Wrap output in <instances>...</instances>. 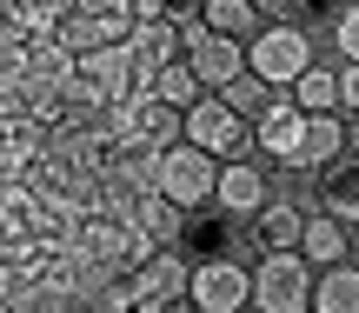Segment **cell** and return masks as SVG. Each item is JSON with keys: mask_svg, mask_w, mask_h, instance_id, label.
<instances>
[{"mask_svg": "<svg viewBox=\"0 0 359 313\" xmlns=\"http://www.w3.org/2000/svg\"><path fill=\"white\" fill-rule=\"evenodd\" d=\"M266 200H273V180H266V167H259V160H219L213 213H226V220H253Z\"/></svg>", "mask_w": 359, "mask_h": 313, "instance_id": "cell-9", "label": "cell"}, {"mask_svg": "<svg viewBox=\"0 0 359 313\" xmlns=\"http://www.w3.org/2000/svg\"><path fill=\"white\" fill-rule=\"evenodd\" d=\"M346 154L359 160V120H346Z\"/></svg>", "mask_w": 359, "mask_h": 313, "instance_id": "cell-26", "label": "cell"}, {"mask_svg": "<svg viewBox=\"0 0 359 313\" xmlns=\"http://www.w3.org/2000/svg\"><path fill=\"white\" fill-rule=\"evenodd\" d=\"M313 313H359V267H320L313 274Z\"/></svg>", "mask_w": 359, "mask_h": 313, "instance_id": "cell-18", "label": "cell"}, {"mask_svg": "<svg viewBox=\"0 0 359 313\" xmlns=\"http://www.w3.org/2000/svg\"><path fill=\"white\" fill-rule=\"evenodd\" d=\"M187 300L200 313H240V307H253V267L233 260V253H206V260H193Z\"/></svg>", "mask_w": 359, "mask_h": 313, "instance_id": "cell-8", "label": "cell"}, {"mask_svg": "<svg viewBox=\"0 0 359 313\" xmlns=\"http://www.w3.org/2000/svg\"><path fill=\"white\" fill-rule=\"evenodd\" d=\"M240 313H253V307H240Z\"/></svg>", "mask_w": 359, "mask_h": 313, "instance_id": "cell-28", "label": "cell"}, {"mask_svg": "<svg viewBox=\"0 0 359 313\" xmlns=\"http://www.w3.org/2000/svg\"><path fill=\"white\" fill-rule=\"evenodd\" d=\"M346 240H353V234L333 220V213L313 207V213H306V234H299V260H306L313 274H320V267H339V260H346Z\"/></svg>", "mask_w": 359, "mask_h": 313, "instance_id": "cell-15", "label": "cell"}, {"mask_svg": "<svg viewBox=\"0 0 359 313\" xmlns=\"http://www.w3.org/2000/svg\"><path fill=\"white\" fill-rule=\"evenodd\" d=\"M306 213H313V207H299V200L273 194L266 207L253 213V240H259V253H299V234H306Z\"/></svg>", "mask_w": 359, "mask_h": 313, "instance_id": "cell-12", "label": "cell"}, {"mask_svg": "<svg viewBox=\"0 0 359 313\" xmlns=\"http://www.w3.org/2000/svg\"><path fill=\"white\" fill-rule=\"evenodd\" d=\"M299 140H306V114H299V107L280 93V100H273L266 114L253 120V154H259V160H280V167L293 173V160H299Z\"/></svg>", "mask_w": 359, "mask_h": 313, "instance_id": "cell-10", "label": "cell"}, {"mask_svg": "<svg viewBox=\"0 0 359 313\" xmlns=\"http://www.w3.org/2000/svg\"><path fill=\"white\" fill-rule=\"evenodd\" d=\"M333 47H339V67H359V0L333 13Z\"/></svg>", "mask_w": 359, "mask_h": 313, "instance_id": "cell-21", "label": "cell"}, {"mask_svg": "<svg viewBox=\"0 0 359 313\" xmlns=\"http://www.w3.org/2000/svg\"><path fill=\"white\" fill-rule=\"evenodd\" d=\"M320 60V47H313V34L299 20H280V27H259L253 40H246V74H259L273 93H286L306 67Z\"/></svg>", "mask_w": 359, "mask_h": 313, "instance_id": "cell-2", "label": "cell"}, {"mask_svg": "<svg viewBox=\"0 0 359 313\" xmlns=\"http://www.w3.org/2000/svg\"><path fill=\"white\" fill-rule=\"evenodd\" d=\"M346 267H359V227H353V240H346Z\"/></svg>", "mask_w": 359, "mask_h": 313, "instance_id": "cell-27", "label": "cell"}, {"mask_svg": "<svg viewBox=\"0 0 359 313\" xmlns=\"http://www.w3.org/2000/svg\"><path fill=\"white\" fill-rule=\"evenodd\" d=\"M299 7H313V0H253V13L266 27H280V20H299Z\"/></svg>", "mask_w": 359, "mask_h": 313, "instance_id": "cell-23", "label": "cell"}, {"mask_svg": "<svg viewBox=\"0 0 359 313\" xmlns=\"http://www.w3.org/2000/svg\"><path fill=\"white\" fill-rule=\"evenodd\" d=\"M107 127H114V140L133 147V154H167V147L187 140V114H180V107H160L147 87H133L127 100L107 114Z\"/></svg>", "mask_w": 359, "mask_h": 313, "instance_id": "cell-3", "label": "cell"}, {"mask_svg": "<svg viewBox=\"0 0 359 313\" xmlns=\"http://www.w3.org/2000/svg\"><path fill=\"white\" fill-rule=\"evenodd\" d=\"M339 154H346V120L339 114H306V140H299L293 173H320V167H333Z\"/></svg>", "mask_w": 359, "mask_h": 313, "instance_id": "cell-14", "label": "cell"}, {"mask_svg": "<svg viewBox=\"0 0 359 313\" xmlns=\"http://www.w3.org/2000/svg\"><path fill=\"white\" fill-rule=\"evenodd\" d=\"M213 187H219V160L200 154L193 140L167 147V154H154V194L173 200L180 213H206L213 207Z\"/></svg>", "mask_w": 359, "mask_h": 313, "instance_id": "cell-1", "label": "cell"}, {"mask_svg": "<svg viewBox=\"0 0 359 313\" xmlns=\"http://www.w3.org/2000/svg\"><path fill=\"white\" fill-rule=\"evenodd\" d=\"M140 87L154 93L160 107H180V114H187V107H193V100H200V93H206V87H200V74H193L187 60H173V67H160V74H154V80H140Z\"/></svg>", "mask_w": 359, "mask_h": 313, "instance_id": "cell-19", "label": "cell"}, {"mask_svg": "<svg viewBox=\"0 0 359 313\" xmlns=\"http://www.w3.org/2000/svg\"><path fill=\"white\" fill-rule=\"evenodd\" d=\"M219 100H226V107H233L240 120H259V114H266L273 100H280V93H273V87H266L259 74H240L233 87H219Z\"/></svg>", "mask_w": 359, "mask_h": 313, "instance_id": "cell-20", "label": "cell"}, {"mask_svg": "<svg viewBox=\"0 0 359 313\" xmlns=\"http://www.w3.org/2000/svg\"><path fill=\"white\" fill-rule=\"evenodd\" d=\"M127 53H133V74L140 80H154L160 67L187 60V53H180V20H140L133 40H127ZM140 80H133V87H140Z\"/></svg>", "mask_w": 359, "mask_h": 313, "instance_id": "cell-13", "label": "cell"}, {"mask_svg": "<svg viewBox=\"0 0 359 313\" xmlns=\"http://www.w3.org/2000/svg\"><path fill=\"white\" fill-rule=\"evenodd\" d=\"M286 100L299 107V114H339V67H326V60H313L306 74L286 87Z\"/></svg>", "mask_w": 359, "mask_h": 313, "instance_id": "cell-16", "label": "cell"}, {"mask_svg": "<svg viewBox=\"0 0 359 313\" xmlns=\"http://www.w3.org/2000/svg\"><path fill=\"white\" fill-rule=\"evenodd\" d=\"M200 20H206V34H219V40H240V47L259 34V27H266V20L253 13V0H200Z\"/></svg>", "mask_w": 359, "mask_h": 313, "instance_id": "cell-17", "label": "cell"}, {"mask_svg": "<svg viewBox=\"0 0 359 313\" xmlns=\"http://www.w3.org/2000/svg\"><path fill=\"white\" fill-rule=\"evenodd\" d=\"M133 0H74L60 20V47L67 53H100V47H127L133 40Z\"/></svg>", "mask_w": 359, "mask_h": 313, "instance_id": "cell-4", "label": "cell"}, {"mask_svg": "<svg viewBox=\"0 0 359 313\" xmlns=\"http://www.w3.org/2000/svg\"><path fill=\"white\" fill-rule=\"evenodd\" d=\"M253 313H313V267L299 253L253 260Z\"/></svg>", "mask_w": 359, "mask_h": 313, "instance_id": "cell-6", "label": "cell"}, {"mask_svg": "<svg viewBox=\"0 0 359 313\" xmlns=\"http://www.w3.org/2000/svg\"><path fill=\"white\" fill-rule=\"evenodd\" d=\"M34 7H47V0H0V20H27Z\"/></svg>", "mask_w": 359, "mask_h": 313, "instance_id": "cell-25", "label": "cell"}, {"mask_svg": "<svg viewBox=\"0 0 359 313\" xmlns=\"http://www.w3.org/2000/svg\"><path fill=\"white\" fill-rule=\"evenodd\" d=\"M180 13H200V0H133V20H180Z\"/></svg>", "mask_w": 359, "mask_h": 313, "instance_id": "cell-22", "label": "cell"}, {"mask_svg": "<svg viewBox=\"0 0 359 313\" xmlns=\"http://www.w3.org/2000/svg\"><path fill=\"white\" fill-rule=\"evenodd\" d=\"M339 107L346 120H359V67H339Z\"/></svg>", "mask_w": 359, "mask_h": 313, "instance_id": "cell-24", "label": "cell"}, {"mask_svg": "<svg viewBox=\"0 0 359 313\" xmlns=\"http://www.w3.org/2000/svg\"><path fill=\"white\" fill-rule=\"evenodd\" d=\"M133 53L127 47H100V53H74V107H93V114H114L120 100L133 93Z\"/></svg>", "mask_w": 359, "mask_h": 313, "instance_id": "cell-5", "label": "cell"}, {"mask_svg": "<svg viewBox=\"0 0 359 313\" xmlns=\"http://www.w3.org/2000/svg\"><path fill=\"white\" fill-rule=\"evenodd\" d=\"M187 140L200 154H213V160H246L253 154V120H240L219 93H200L187 107Z\"/></svg>", "mask_w": 359, "mask_h": 313, "instance_id": "cell-7", "label": "cell"}, {"mask_svg": "<svg viewBox=\"0 0 359 313\" xmlns=\"http://www.w3.org/2000/svg\"><path fill=\"white\" fill-rule=\"evenodd\" d=\"M313 207L320 213H333L339 227H359V160L353 154H339L333 167H320V187H313Z\"/></svg>", "mask_w": 359, "mask_h": 313, "instance_id": "cell-11", "label": "cell"}]
</instances>
